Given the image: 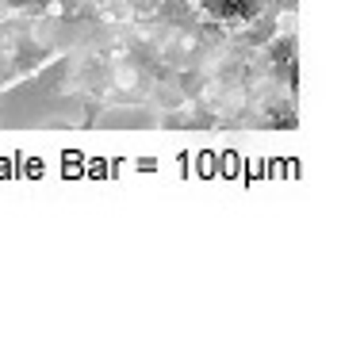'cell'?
<instances>
[{
    "label": "cell",
    "instance_id": "6da1fadb",
    "mask_svg": "<svg viewBox=\"0 0 341 356\" xmlns=\"http://www.w3.org/2000/svg\"><path fill=\"white\" fill-rule=\"evenodd\" d=\"M219 24H253L264 12V0H196Z\"/></svg>",
    "mask_w": 341,
    "mask_h": 356
},
{
    "label": "cell",
    "instance_id": "7a4b0ae2",
    "mask_svg": "<svg viewBox=\"0 0 341 356\" xmlns=\"http://www.w3.org/2000/svg\"><path fill=\"white\" fill-rule=\"evenodd\" d=\"M269 62H272V70H287V65H295V39L292 35H280V39L269 42Z\"/></svg>",
    "mask_w": 341,
    "mask_h": 356
}]
</instances>
